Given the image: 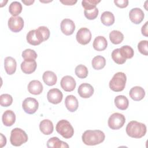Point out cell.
Wrapping results in <instances>:
<instances>
[{
	"mask_svg": "<svg viewBox=\"0 0 148 148\" xmlns=\"http://www.w3.org/2000/svg\"><path fill=\"white\" fill-rule=\"evenodd\" d=\"M105 135L101 130H87L82 135V139L83 143L88 146L98 145L105 140Z\"/></svg>",
	"mask_w": 148,
	"mask_h": 148,
	"instance_id": "6da1fadb",
	"label": "cell"
},
{
	"mask_svg": "<svg viewBox=\"0 0 148 148\" xmlns=\"http://www.w3.org/2000/svg\"><path fill=\"white\" fill-rule=\"evenodd\" d=\"M127 134L134 138H140L146 133V126L145 124L136 121L129 122L126 127Z\"/></svg>",
	"mask_w": 148,
	"mask_h": 148,
	"instance_id": "7a4b0ae2",
	"label": "cell"
},
{
	"mask_svg": "<svg viewBox=\"0 0 148 148\" xmlns=\"http://www.w3.org/2000/svg\"><path fill=\"white\" fill-rule=\"evenodd\" d=\"M127 76L125 74L121 72L115 73L110 80L109 85L110 88L115 92L123 91L125 86Z\"/></svg>",
	"mask_w": 148,
	"mask_h": 148,
	"instance_id": "3957f363",
	"label": "cell"
},
{
	"mask_svg": "<svg viewBox=\"0 0 148 148\" xmlns=\"http://www.w3.org/2000/svg\"><path fill=\"white\" fill-rule=\"evenodd\" d=\"M28 139L26 132L21 128H15L11 131L10 141L13 146H20L27 142Z\"/></svg>",
	"mask_w": 148,
	"mask_h": 148,
	"instance_id": "277c9868",
	"label": "cell"
},
{
	"mask_svg": "<svg viewBox=\"0 0 148 148\" xmlns=\"http://www.w3.org/2000/svg\"><path fill=\"white\" fill-rule=\"evenodd\" d=\"M56 129L57 132L65 139L71 138L74 134L73 127L66 120L59 121L56 124Z\"/></svg>",
	"mask_w": 148,
	"mask_h": 148,
	"instance_id": "5b68a950",
	"label": "cell"
},
{
	"mask_svg": "<svg viewBox=\"0 0 148 148\" xmlns=\"http://www.w3.org/2000/svg\"><path fill=\"white\" fill-rule=\"evenodd\" d=\"M125 122V116L120 113H114L109 117L108 121L109 127L112 130L121 128Z\"/></svg>",
	"mask_w": 148,
	"mask_h": 148,
	"instance_id": "8992f818",
	"label": "cell"
},
{
	"mask_svg": "<svg viewBox=\"0 0 148 148\" xmlns=\"http://www.w3.org/2000/svg\"><path fill=\"white\" fill-rule=\"evenodd\" d=\"M26 38L28 43L33 46L39 45L45 41L42 34L38 28L29 31L27 34Z\"/></svg>",
	"mask_w": 148,
	"mask_h": 148,
	"instance_id": "52a82bcc",
	"label": "cell"
},
{
	"mask_svg": "<svg viewBox=\"0 0 148 148\" xmlns=\"http://www.w3.org/2000/svg\"><path fill=\"white\" fill-rule=\"evenodd\" d=\"M22 107L25 113L31 114L35 113L38 110L39 103L35 98L28 97L23 101Z\"/></svg>",
	"mask_w": 148,
	"mask_h": 148,
	"instance_id": "ba28073f",
	"label": "cell"
},
{
	"mask_svg": "<svg viewBox=\"0 0 148 148\" xmlns=\"http://www.w3.org/2000/svg\"><path fill=\"white\" fill-rule=\"evenodd\" d=\"M76 38L80 44L86 45L88 44L91 39V31L87 28H81L77 32Z\"/></svg>",
	"mask_w": 148,
	"mask_h": 148,
	"instance_id": "9c48e42d",
	"label": "cell"
},
{
	"mask_svg": "<svg viewBox=\"0 0 148 148\" xmlns=\"http://www.w3.org/2000/svg\"><path fill=\"white\" fill-rule=\"evenodd\" d=\"M9 28L13 32H18L24 27V20L20 16H12L8 20Z\"/></svg>",
	"mask_w": 148,
	"mask_h": 148,
	"instance_id": "30bf717a",
	"label": "cell"
},
{
	"mask_svg": "<svg viewBox=\"0 0 148 148\" xmlns=\"http://www.w3.org/2000/svg\"><path fill=\"white\" fill-rule=\"evenodd\" d=\"M61 88L65 91L70 92L75 90L76 87V81L74 78L71 76L66 75L64 76L60 82Z\"/></svg>",
	"mask_w": 148,
	"mask_h": 148,
	"instance_id": "8fae6325",
	"label": "cell"
},
{
	"mask_svg": "<svg viewBox=\"0 0 148 148\" xmlns=\"http://www.w3.org/2000/svg\"><path fill=\"white\" fill-rule=\"evenodd\" d=\"M63 95L62 92L58 88L50 89L47 94V98L49 102L53 104L60 103L62 99Z\"/></svg>",
	"mask_w": 148,
	"mask_h": 148,
	"instance_id": "7c38bea8",
	"label": "cell"
},
{
	"mask_svg": "<svg viewBox=\"0 0 148 148\" xmlns=\"http://www.w3.org/2000/svg\"><path fill=\"white\" fill-rule=\"evenodd\" d=\"M145 17L143 10L138 8H132L129 13V17L130 20L135 24L140 23Z\"/></svg>",
	"mask_w": 148,
	"mask_h": 148,
	"instance_id": "4fadbf2b",
	"label": "cell"
},
{
	"mask_svg": "<svg viewBox=\"0 0 148 148\" xmlns=\"http://www.w3.org/2000/svg\"><path fill=\"white\" fill-rule=\"evenodd\" d=\"M75 29L74 22L69 18H65L61 23V30L65 35H71L73 34Z\"/></svg>",
	"mask_w": 148,
	"mask_h": 148,
	"instance_id": "5bb4252c",
	"label": "cell"
},
{
	"mask_svg": "<svg viewBox=\"0 0 148 148\" xmlns=\"http://www.w3.org/2000/svg\"><path fill=\"white\" fill-rule=\"evenodd\" d=\"M93 87L87 83L81 84L77 89L79 95L83 98H88L91 97L94 93Z\"/></svg>",
	"mask_w": 148,
	"mask_h": 148,
	"instance_id": "9a60e30c",
	"label": "cell"
},
{
	"mask_svg": "<svg viewBox=\"0 0 148 148\" xmlns=\"http://www.w3.org/2000/svg\"><path fill=\"white\" fill-rule=\"evenodd\" d=\"M129 95L133 100L139 101L145 97V91L142 87L140 86H135L130 90Z\"/></svg>",
	"mask_w": 148,
	"mask_h": 148,
	"instance_id": "2e32d148",
	"label": "cell"
},
{
	"mask_svg": "<svg viewBox=\"0 0 148 148\" xmlns=\"http://www.w3.org/2000/svg\"><path fill=\"white\" fill-rule=\"evenodd\" d=\"M4 67L8 75L13 74L16 70L17 63L14 58L12 57H6L4 60Z\"/></svg>",
	"mask_w": 148,
	"mask_h": 148,
	"instance_id": "e0dca14e",
	"label": "cell"
},
{
	"mask_svg": "<svg viewBox=\"0 0 148 148\" xmlns=\"http://www.w3.org/2000/svg\"><path fill=\"white\" fill-rule=\"evenodd\" d=\"M65 104L67 109L71 112H75L79 106L77 99L73 95L66 96L65 99Z\"/></svg>",
	"mask_w": 148,
	"mask_h": 148,
	"instance_id": "ac0fdd59",
	"label": "cell"
},
{
	"mask_svg": "<svg viewBox=\"0 0 148 148\" xmlns=\"http://www.w3.org/2000/svg\"><path fill=\"white\" fill-rule=\"evenodd\" d=\"M36 66L35 60H24L21 64V71L26 74H31L35 72Z\"/></svg>",
	"mask_w": 148,
	"mask_h": 148,
	"instance_id": "d6986e66",
	"label": "cell"
},
{
	"mask_svg": "<svg viewBox=\"0 0 148 148\" xmlns=\"http://www.w3.org/2000/svg\"><path fill=\"white\" fill-rule=\"evenodd\" d=\"M28 90L32 94L39 95L43 91V85L39 80H32L28 85Z\"/></svg>",
	"mask_w": 148,
	"mask_h": 148,
	"instance_id": "ffe728a7",
	"label": "cell"
},
{
	"mask_svg": "<svg viewBox=\"0 0 148 148\" xmlns=\"http://www.w3.org/2000/svg\"><path fill=\"white\" fill-rule=\"evenodd\" d=\"M2 120L3 124L5 126H12L16 121L15 113L11 110H7L5 111L2 116Z\"/></svg>",
	"mask_w": 148,
	"mask_h": 148,
	"instance_id": "44dd1931",
	"label": "cell"
},
{
	"mask_svg": "<svg viewBox=\"0 0 148 148\" xmlns=\"http://www.w3.org/2000/svg\"><path fill=\"white\" fill-rule=\"evenodd\" d=\"M39 129L44 135H50L53 132V124L50 120L44 119L40 122Z\"/></svg>",
	"mask_w": 148,
	"mask_h": 148,
	"instance_id": "7402d4cb",
	"label": "cell"
},
{
	"mask_svg": "<svg viewBox=\"0 0 148 148\" xmlns=\"http://www.w3.org/2000/svg\"><path fill=\"white\" fill-rule=\"evenodd\" d=\"M107 46V40L102 36H98L94 40L93 47L95 50L103 51L106 49Z\"/></svg>",
	"mask_w": 148,
	"mask_h": 148,
	"instance_id": "603a6c76",
	"label": "cell"
},
{
	"mask_svg": "<svg viewBox=\"0 0 148 148\" xmlns=\"http://www.w3.org/2000/svg\"><path fill=\"white\" fill-rule=\"evenodd\" d=\"M42 79L44 83L49 86H52L57 83V77L55 73L52 71H47L43 73Z\"/></svg>",
	"mask_w": 148,
	"mask_h": 148,
	"instance_id": "cb8c5ba5",
	"label": "cell"
},
{
	"mask_svg": "<svg viewBox=\"0 0 148 148\" xmlns=\"http://www.w3.org/2000/svg\"><path fill=\"white\" fill-rule=\"evenodd\" d=\"M47 147L49 148H68L69 145L66 142L60 140L57 137H52L47 140Z\"/></svg>",
	"mask_w": 148,
	"mask_h": 148,
	"instance_id": "d4e9b609",
	"label": "cell"
},
{
	"mask_svg": "<svg viewBox=\"0 0 148 148\" xmlns=\"http://www.w3.org/2000/svg\"><path fill=\"white\" fill-rule=\"evenodd\" d=\"M114 104L118 109L124 110L128 108L129 105V101L125 96L120 95L115 97Z\"/></svg>",
	"mask_w": 148,
	"mask_h": 148,
	"instance_id": "484cf974",
	"label": "cell"
},
{
	"mask_svg": "<svg viewBox=\"0 0 148 148\" xmlns=\"http://www.w3.org/2000/svg\"><path fill=\"white\" fill-rule=\"evenodd\" d=\"M101 21L103 25L110 26L114 23V16L112 12L105 11L101 16Z\"/></svg>",
	"mask_w": 148,
	"mask_h": 148,
	"instance_id": "4316f807",
	"label": "cell"
},
{
	"mask_svg": "<svg viewBox=\"0 0 148 148\" xmlns=\"http://www.w3.org/2000/svg\"><path fill=\"white\" fill-rule=\"evenodd\" d=\"M92 68L95 70H99L103 68L106 65L105 58L101 56L94 57L91 61Z\"/></svg>",
	"mask_w": 148,
	"mask_h": 148,
	"instance_id": "83f0119b",
	"label": "cell"
},
{
	"mask_svg": "<svg viewBox=\"0 0 148 148\" xmlns=\"http://www.w3.org/2000/svg\"><path fill=\"white\" fill-rule=\"evenodd\" d=\"M109 39L111 42L114 45H118L124 39L123 34L118 30H113L109 34Z\"/></svg>",
	"mask_w": 148,
	"mask_h": 148,
	"instance_id": "f1b7e54d",
	"label": "cell"
},
{
	"mask_svg": "<svg viewBox=\"0 0 148 148\" xmlns=\"http://www.w3.org/2000/svg\"><path fill=\"white\" fill-rule=\"evenodd\" d=\"M22 11V5L18 1L12 2L9 6V12L13 16H17Z\"/></svg>",
	"mask_w": 148,
	"mask_h": 148,
	"instance_id": "f546056e",
	"label": "cell"
},
{
	"mask_svg": "<svg viewBox=\"0 0 148 148\" xmlns=\"http://www.w3.org/2000/svg\"><path fill=\"white\" fill-rule=\"evenodd\" d=\"M120 49V51L123 56V57L127 59H130L133 57L134 55V51L133 49L128 45H125L123 46Z\"/></svg>",
	"mask_w": 148,
	"mask_h": 148,
	"instance_id": "4dcf8cb0",
	"label": "cell"
},
{
	"mask_svg": "<svg viewBox=\"0 0 148 148\" xmlns=\"http://www.w3.org/2000/svg\"><path fill=\"white\" fill-rule=\"evenodd\" d=\"M112 58L117 64H123L125 62L126 59L124 58L121 55L120 49H114L112 53Z\"/></svg>",
	"mask_w": 148,
	"mask_h": 148,
	"instance_id": "1f68e13d",
	"label": "cell"
},
{
	"mask_svg": "<svg viewBox=\"0 0 148 148\" xmlns=\"http://www.w3.org/2000/svg\"><path fill=\"white\" fill-rule=\"evenodd\" d=\"M75 72L76 75L80 79H84L88 75V69L84 65L80 64L75 68Z\"/></svg>",
	"mask_w": 148,
	"mask_h": 148,
	"instance_id": "d6a6232c",
	"label": "cell"
},
{
	"mask_svg": "<svg viewBox=\"0 0 148 148\" xmlns=\"http://www.w3.org/2000/svg\"><path fill=\"white\" fill-rule=\"evenodd\" d=\"M13 102L12 97L8 94H3L0 96V105L3 107H8Z\"/></svg>",
	"mask_w": 148,
	"mask_h": 148,
	"instance_id": "836d02e7",
	"label": "cell"
},
{
	"mask_svg": "<svg viewBox=\"0 0 148 148\" xmlns=\"http://www.w3.org/2000/svg\"><path fill=\"white\" fill-rule=\"evenodd\" d=\"M37 56L35 51L31 49H25L22 53V57L24 60H35Z\"/></svg>",
	"mask_w": 148,
	"mask_h": 148,
	"instance_id": "e575fe53",
	"label": "cell"
},
{
	"mask_svg": "<svg viewBox=\"0 0 148 148\" xmlns=\"http://www.w3.org/2000/svg\"><path fill=\"white\" fill-rule=\"evenodd\" d=\"M100 2V1L96 0H83L82 2V5L84 10H90L96 8V5Z\"/></svg>",
	"mask_w": 148,
	"mask_h": 148,
	"instance_id": "d590c367",
	"label": "cell"
},
{
	"mask_svg": "<svg viewBox=\"0 0 148 148\" xmlns=\"http://www.w3.org/2000/svg\"><path fill=\"white\" fill-rule=\"evenodd\" d=\"M98 13L99 11L97 7L92 9L84 10V16L88 20H94L96 18V17L98 15Z\"/></svg>",
	"mask_w": 148,
	"mask_h": 148,
	"instance_id": "8d00e7d4",
	"label": "cell"
},
{
	"mask_svg": "<svg viewBox=\"0 0 148 148\" xmlns=\"http://www.w3.org/2000/svg\"><path fill=\"white\" fill-rule=\"evenodd\" d=\"M138 49L139 52L145 55H148V42L146 40H141L138 44Z\"/></svg>",
	"mask_w": 148,
	"mask_h": 148,
	"instance_id": "74e56055",
	"label": "cell"
},
{
	"mask_svg": "<svg viewBox=\"0 0 148 148\" xmlns=\"http://www.w3.org/2000/svg\"><path fill=\"white\" fill-rule=\"evenodd\" d=\"M38 29L40 31L41 34H42L45 41L47 40L49 37H50V30L49 29V28L45 26H40L38 28Z\"/></svg>",
	"mask_w": 148,
	"mask_h": 148,
	"instance_id": "f35d334b",
	"label": "cell"
},
{
	"mask_svg": "<svg viewBox=\"0 0 148 148\" xmlns=\"http://www.w3.org/2000/svg\"><path fill=\"white\" fill-rule=\"evenodd\" d=\"M114 3L115 5L120 8H126L128 5V0H114Z\"/></svg>",
	"mask_w": 148,
	"mask_h": 148,
	"instance_id": "ab89813d",
	"label": "cell"
},
{
	"mask_svg": "<svg viewBox=\"0 0 148 148\" xmlns=\"http://www.w3.org/2000/svg\"><path fill=\"white\" fill-rule=\"evenodd\" d=\"M147 24H148V22L146 21L145 23V24L142 26V28H141V32L143 35L145 36H148V30H147Z\"/></svg>",
	"mask_w": 148,
	"mask_h": 148,
	"instance_id": "60d3db41",
	"label": "cell"
},
{
	"mask_svg": "<svg viewBox=\"0 0 148 148\" xmlns=\"http://www.w3.org/2000/svg\"><path fill=\"white\" fill-rule=\"evenodd\" d=\"M60 1V2H61L65 5H73L77 2L76 0H75V1L74 0H64V1L61 0Z\"/></svg>",
	"mask_w": 148,
	"mask_h": 148,
	"instance_id": "b9f144b4",
	"label": "cell"
},
{
	"mask_svg": "<svg viewBox=\"0 0 148 148\" xmlns=\"http://www.w3.org/2000/svg\"><path fill=\"white\" fill-rule=\"evenodd\" d=\"M1 135V140H0V147H3L4 146L6 145V137L2 134Z\"/></svg>",
	"mask_w": 148,
	"mask_h": 148,
	"instance_id": "7bdbcfd3",
	"label": "cell"
},
{
	"mask_svg": "<svg viewBox=\"0 0 148 148\" xmlns=\"http://www.w3.org/2000/svg\"><path fill=\"white\" fill-rule=\"evenodd\" d=\"M22 2L25 5H32L35 2V1L34 0H30V1H24V0H23Z\"/></svg>",
	"mask_w": 148,
	"mask_h": 148,
	"instance_id": "ee69618b",
	"label": "cell"
}]
</instances>
